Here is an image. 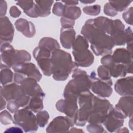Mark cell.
<instances>
[{"label":"cell","mask_w":133,"mask_h":133,"mask_svg":"<svg viewBox=\"0 0 133 133\" xmlns=\"http://www.w3.org/2000/svg\"><path fill=\"white\" fill-rule=\"evenodd\" d=\"M81 33L91 44V49L96 56L111 55L115 46L112 38L94 23L93 19L86 21Z\"/></svg>","instance_id":"1"},{"label":"cell","mask_w":133,"mask_h":133,"mask_svg":"<svg viewBox=\"0 0 133 133\" xmlns=\"http://www.w3.org/2000/svg\"><path fill=\"white\" fill-rule=\"evenodd\" d=\"M51 60L52 77L56 81H65L77 67L70 54L60 49L52 51Z\"/></svg>","instance_id":"2"},{"label":"cell","mask_w":133,"mask_h":133,"mask_svg":"<svg viewBox=\"0 0 133 133\" xmlns=\"http://www.w3.org/2000/svg\"><path fill=\"white\" fill-rule=\"evenodd\" d=\"M91 82L86 72L80 69L76 68L73 71L72 79L65 86L63 96L66 99L78 100L82 92L89 90Z\"/></svg>","instance_id":"3"},{"label":"cell","mask_w":133,"mask_h":133,"mask_svg":"<svg viewBox=\"0 0 133 133\" xmlns=\"http://www.w3.org/2000/svg\"><path fill=\"white\" fill-rule=\"evenodd\" d=\"M88 41L82 35H78L73 44L72 54L75 63L78 66L88 67L94 61V56L88 49Z\"/></svg>","instance_id":"4"},{"label":"cell","mask_w":133,"mask_h":133,"mask_svg":"<svg viewBox=\"0 0 133 133\" xmlns=\"http://www.w3.org/2000/svg\"><path fill=\"white\" fill-rule=\"evenodd\" d=\"M94 97V95L90 90L82 92L79 95L78 100L79 109L77 110L74 119L76 125L83 126L88 121L92 109Z\"/></svg>","instance_id":"5"},{"label":"cell","mask_w":133,"mask_h":133,"mask_svg":"<svg viewBox=\"0 0 133 133\" xmlns=\"http://www.w3.org/2000/svg\"><path fill=\"white\" fill-rule=\"evenodd\" d=\"M113 108V105L109 101L94 96L92 111L87 122L89 124L102 123L107 114Z\"/></svg>","instance_id":"6"},{"label":"cell","mask_w":133,"mask_h":133,"mask_svg":"<svg viewBox=\"0 0 133 133\" xmlns=\"http://www.w3.org/2000/svg\"><path fill=\"white\" fill-rule=\"evenodd\" d=\"M1 95L7 101H15L20 107L25 108L28 105L31 97L26 95L20 85L11 83L1 87Z\"/></svg>","instance_id":"7"},{"label":"cell","mask_w":133,"mask_h":133,"mask_svg":"<svg viewBox=\"0 0 133 133\" xmlns=\"http://www.w3.org/2000/svg\"><path fill=\"white\" fill-rule=\"evenodd\" d=\"M25 132H34L38 128V125L33 111L27 108L17 110L14 115V123Z\"/></svg>","instance_id":"8"},{"label":"cell","mask_w":133,"mask_h":133,"mask_svg":"<svg viewBox=\"0 0 133 133\" xmlns=\"http://www.w3.org/2000/svg\"><path fill=\"white\" fill-rule=\"evenodd\" d=\"M110 36L115 45H124L132 42V31L130 27L125 30V26L119 19L113 20V25Z\"/></svg>","instance_id":"9"},{"label":"cell","mask_w":133,"mask_h":133,"mask_svg":"<svg viewBox=\"0 0 133 133\" xmlns=\"http://www.w3.org/2000/svg\"><path fill=\"white\" fill-rule=\"evenodd\" d=\"M52 51L45 48L37 46L33 51V56L43 74L49 76L52 74L51 57Z\"/></svg>","instance_id":"10"},{"label":"cell","mask_w":133,"mask_h":133,"mask_svg":"<svg viewBox=\"0 0 133 133\" xmlns=\"http://www.w3.org/2000/svg\"><path fill=\"white\" fill-rule=\"evenodd\" d=\"M96 75L95 72L93 71L89 75L91 82L90 89L95 94L101 97H109L113 91L111 87L112 85L111 79L103 81L97 77Z\"/></svg>","instance_id":"11"},{"label":"cell","mask_w":133,"mask_h":133,"mask_svg":"<svg viewBox=\"0 0 133 133\" xmlns=\"http://www.w3.org/2000/svg\"><path fill=\"white\" fill-rule=\"evenodd\" d=\"M125 118L123 114L115 108H113L107 114L102 124L109 132L116 131L124 124Z\"/></svg>","instance_id":"12"},{"label":"cell","mask_w":133,"mask_h":133,"mask_svg":"<svg viewBox=\"0 0 133 133\" xmlns=\"http://www.w3.org/2000/svg\"><path fill=\"white\" fill-rule=\"evenodd\" d=\"M102 64L107 67L110 71L111 76L114 77H123L129 73L127 67L124 64L115 62L111 55H106L101 59Z\"/></svg>","instance_id":"13"},{"label":"cell","mask_w":133,"mask_h":133,"mask_svg":"<svg viewBox=\"0 0 133 133\" xmlns=\"http://www.w3.org/2000/svg\"><path fill=\"white\" fill-rule=\"evenodd\" d=\"M1 68H10L15 65L16 50L10 43L1 44Z\"/></svg>","instance_id":"14"},{"label":"cell","mask_w":133,"mask_h":133,"mask_svg":"<svg viewBox=\"0 0 133 133\" xmlns=\"http://www.w3.org/2000/svg\"><path fill=\"white\" fill-rule=\"evenodd\" d=\"M75 124L74 122L67 116H59L55 117L46 128L47 132H62L68 131L70 127Z\"/></svg>","instance_id":"15"},{"label":"cell","mask_w":133,"mask_h":133,"mask_svg":"<svg viewBox=\"0 0 133 133\" xmlns=\"http://www.w3.org/2000/svg\"><path fill=\"white\" fill-rule=\"evenodd\" d=\"M77 101V100L75 99H60L57 102L56 107L58 111L64 113L74 122L78 110Z\"/></svg>","instance_id":"16"},{"label":"cell","mask_w":133,"mask_h":133,"mask_svg":"<svg viewBox=\"0 0 133 133\" xmlns=\"http://www.w3.org/2000/svg\"><path fill=\"white\" fill-rule=\"evenodd\" d=\"M15 72L20 73L26 77L33 78L39 82L42 75L36 66L31 62L16 64L12 66Z\"/></svg>","instance_id":"17"},{"label":"cell","mask_w":133,"mask_h":133,"mask_svg":"<svg viewBox=\"0 0 133 133\" xmlns=\"http://www.w3.org/2000/svg\"><path fill=\"white\" fill-rule=\"evenodd\" d=\"M37 82L36 79L33 78L25 77L20 84L25 94L31 98L36 96H45V93Z\"/></svg>","instance_id":"18"},{"label":"cell","mask_w":133,"mask_h":133,"mask_svg":"<svg viewBox=\"0 0 133 133\" xmlns=\"http://www.w3.org/2000/svg\"><path fill=\"white\" fill-rule=\"evenodd\" d=\"M1 44L11 43L14 35V28L9 18L6 16L1 17L0 20Z\"/></svg>","instance_id":"19"},{"label":"cell","mask_w":133,"mask_h":133,"mask_svg":"<svg viewBox=\"0 0 133 133\" xmlns=\"http://www.w3.org/2000/svg\"><path fill=\"white\" fill-rule=\"evenodd\" d=\"M113 59L115 62L125 65L129 73H132V53L127 49L123 48H117L115 50L112 55Z\"/></svg>","instance_id":"20"},{"label":"cell","mask_w":133,"mask_h":133,"mask_svg":"<svg viewBox=\"0 0 133 133\" xmlns=\"http://www.w3.org/2000/svg\"><path fill=\"white\" fill-rule=\"evenodd\" d=\"M132 76L118 79L115 83V91L121 96H132Z\"/></svg>","instance_id":"21"},{"label":"cell","mask_w":133,"mask_h":133,"mask_svg":"<svg viewBox=\"0 0 133 133\" xmlns=\"http://www.w3.org/2000/svg\"><path fill=\"white\" fill-rule=\"evenodd\" d=\"M15 25L17 30L27 37L31 38L35 34L36 30L34 24L26 19H19L15 22Z\"/></svg>","instance_id":"22"},{"label":"cell","mask_w":133,"mask_h":133,"mask_svg":"<svg viewBox=\"0 0 133 133\" xmlns=\"http://www.w3.org/2000/svg\"><path fill=\"white\" fill-rule=\"evenodd\" d=\"M132 96H127L120 98L115 108L119 111L125 118L127 117H131L132 116Z\"/></svg>","instance_id":"23"},{"label":"cell","mask_w":133,"mask_h":133,"mask_svg":"<svg viewBox=\"0 0 133 133\" xmlns=\"http://www.w3.org/2000/svg\"><path fill=\"white\" fill-rule=\"evenodd\" d=\"M75 31L73 28H61L60 30V42L62 46L66 49L72 47L75 39Z\"/></svg>","instance_id":"24"},{"label":"cell","mask_w":133,"mask_h":133,"mask_svg":"<svg viewBox=\"0 0 133 133\" xmlns=\"http://www.w3.org/2000/svg\"><path fill=\"white\" fill-rule=\"evenodd\" d=\"M34 9L36 18L47 17L50 14L53 1H34Z\"/></svg>","instance_id":"25"},{"label":"cell","mask_w":133,"mask_h":133,"mask_svg":"<svg viewBox=\"0 0 133 133\" xmlns=\"http://www.w3.org/2000/svg\"><path fill=\"white\" fill-rule=\"evenodd\" d=\"M94 24L98 28L100 29L107 34L110 35L113 20L103 16L99 17L93 19Z\"/></svg>","instance_id":"26"},{"label":"cell","mask_w":133,"mask_h":133,"mask_svg":"<svg viewBox=\"0 0 133 133\" xmlns=\"http://www.w3.org/2000/svg\"><path fill=\"white\" fill-rule=\"evenodd\" d=\"M44 97V96H36L31 98L28 105L25 108L35 113L41 111L44 107L43 99Z\"/></svg>","instance_id":"27"},{"label":"cell","mask_w":133,"mask_h":133,"mask_svg":"<svg viewBox=\"0 0 133 133\" xmlns=\"http://www.w3.org/2000/svg\"><path fill=\"white\" fill-rule=\"evenodd\" d=\"M38 46L45 48L52 52L60 48L59 44L57 40L49 37H45L42 38L39 41Z\"/></svg>","instance_id":"28"},{"label":"cell","mask_w":133,"mask_h":133,"mask_svg":"<svg viewBox=\"0 0 133 133\" xmlns=\"http://www.w3.org/2000/svg\"><path fill=\"white\" fill-rule=\"evenodd\" d=\"M81 15V10L79 7L75 6H68L65 5L64 12L62 17L75 20L78 19Z\"/></svg>","instance_id":"29"},{"label":"cell","mask_w":133,"mask_h":133,"mask_svg":"<svg viewBox=\"0 0 133 133\" xmlns=\"http://www.w3.org/2000/svg\"><path fill=\"white\" fill-rule=\"evenodd\" d=\"M30 54L24 50H16L15 65L28 62L31 60Z\"/></svg>","instance_id":"30"},{"label":"cell","mask_w":133,"mask_h":133,"mask_svg":"<svg viewBox=\"0 0 133 133\" xmlns=\"http://www.w3.org/2000/svg\"><path fill=\"white\" fill-rule=\"evenodd\" d=\"M13 73L9 68H3L1 71V82L3 86L6 85L12 81Z\"/></svg>","instance_id":"31"},{"label":"cell","mask_w":133,"mask_h":133,"mask_svg":"<svg viewBox=\"0 0 133 133\" xmlns=\"http://www.w3.org/2000/svg\"><path fill=\"white\" fill-rule=\"evenodd\" d=\"M38 125L41 127H44L47 123L49 115L46 111H40L36 115Z\"/></svg>","instance_id":"32"},{"label":"cell","mask_w":133,"mask_h":133,"mask_svg":"<svg viewBox=\"0 0 133 133\" xmlns=\"http://www.w3.org/2000/svg\"><path fill=\"white\" fill-rule=\"evenodd\" d=\"M109 2L117 12H119L126 9L132 1H110Z\"/></svg>","instance_id":"33"},{"label":"cell","mask_w":133,"mask_h":133,"mask_svg":"<svg viewBox=\"0 0 133 133\" xmlns=\"http://www.w3.org/2000/svg\"><path fill=\"white\" fill-rule=\"evenodd\" d=\"M98 75L100 79L103 80V81H108L111 79V74L109 71V69L102 65H100L97 69Z\"/></svg>","instance_id":"34"},{"label":"cell","mask_w":133,"mask_h":133,"mask_svg":"<svg viewBox=\"0 0 133 133\" xmlns=\"http://www.w3.org/2000/svg\"><path fill=\"white\" fill-rule=\"evenodd\" d=\"M100 10L101 7L98 5L88 6L84 7L83 8V11L85 14L91 16L98 15L100 13Z\"/></svg>","instance_id":"35"},{"label":"cell","mask_w":133,"mask_h":133,"mask_svg":"<svg viewBox=\"0 0 133 133\" xmlns=\"http://www.w3.org/2000/svg\"><path fill=\"white\" fill-rule=\"evenodd\" d=\"M0 121L1 122L5 125L10 124L12 122L14 123V119L11 114L6 110L1 112L0 114Z\"/></svg>","instance_id":"36"},{"label":"cell","mask_w":133,"mask_h":133,"mask_svg":"<svg viewBox=\"0 0 133 133\" xmlns=\"http://www.w3.org/2000/svg\"><path fill=\"white\" fill-rule=\"evenodd\" d=\"M16 4L20 6L25 12L33 7L34 1H19L17 2Z\"/></svg>","instance_id":"37"},{"label":"cell","mask_w":133,"mask_h":133,"mask_svg":"<svg viewBox=\"0 0 133 133\" xmlns=\"http://www.w3.org/2000/svg\"><path fill=\"white\" fill-rule=\"evenodd\" d=\"M65 5L61 2H56L52 8V12L54 14L58 16H63Z\"/></svg>","instance_id":"38"},{"label":"cell","mask_w":133,"mask_h":133,"mask_svg":"<svg viewBox=\"0 0 133 133\" xmlns=\"http://www.w3.org/2000/svg\"><path fill=\"white\" fill-rule=\"evenodd\" d=\"M87 130L90 132H105L101 124H89L87 126Z\"/></svg>","instance_id":"39"},{"label":"cell","mask_w":133,"mask_h":133,"mask_svg":"<svg viewBox=\"0 0 133 133\" xmlns=\"http://www.w3.org/2000/svg\"><path fill=\"white\" fill-rule=\"evenodd\" d=\"M132 7H131L127 9L123 14V18L125 22L130 24H132Z\"/></svg>","instance_id":"40"},{"label":"cell","mask_w":133,"mask_h":133,"mask_svg":"<svg viewBox=\"0 0 133 133\" xmlns=\"http://www.w3.org/2000/svg\"><path fill=\"white\" fill-rule=\"evenodd\" d=\"M103 11L106 15L111 17H114L118 14V12L114 8L109 2L107 3L104 6Z\"/></svg>","instance_id":"41"},{"label":"cell","mask_w":133,"mask_h":133,"mask_svg":"<svg viewBox=\"0 0 133 133\" xmlns=\"http://www.w3.org/2000/svg\"><path fill=\"white\" fill-rule=\"evenodd\" d=\"M60 22L61 24V28H73L75 24V21L68 19L67 18L61 17L60 19Z\"/></svg>","instance_id":"42"},{"label":"cell","mask_w":133,"mask_h":133,"mask_svg":"<svg viewBox=\"0 0 133 133\" xmlns=\"http://www.w3.org/2000/svg\"><path fill=\"white\" fill-rule=\"evenodd\" d=\"M20 106L19 104L14 100L8 101L7 108L12 113H15L17 110H19Z\"/></svg>","instance_id":"43"},{"label":"cell","mask_w":133,"mask_h":133,"mask_svg":"<svg viewBox=\"0 0 133 133\" xmlns=\"http://www.w3.org/2000/svg\"><path fill=\"white\" fill-rule=\"evenodd\" d=\"M9 14L14 18H17L21 14V12L16 6H12L10 8Z\"/></svg>","instance_id":"44"},{"label":"cell","mask_w":133,"mask_h":133,"mask_svg":"<svg viewBox=\"0 0 133 133\" xmlns=\"http://www.w3.org/2000/svg\"><path fill=\"white\" fill-rule=\"evenodd\" d=\"M7 10V3L5 1H0V11L1 17L5 16Z\"/></svg>","instance_id":"45"},{"label":"cell","mask_w":133,"mask_h":133,"mask_svg":"<svg viewBox=\"0 0 133 133\" xmlns=\"http://www.w3.org/2000/svg\"><path fill=\"white\" fill-rule=\"evenodd\" d=\"M62 3H64L65 4V5L71 6H75L76 5H77L78 3V1H62Z\"/></svg>","instance_id":"46"},{"label":"cell","mask_w":133,"mask_h":133,"mask_svg":"<svg viewBox=\"0 0 133 133\" xmlns=\"http://www.w3.org/2000/svg\"><path fill=\"white\" fill-rule=\"evenodd\" d=\"M5 132H22L23 131L19 128L18 127H10L9 128H8V129H7Z\"/></svg>","instance_id":"47"},{"label":"cell","mask_w":133,"mask_h":133,"mask_svg":"<svg viewBox=\"0 0 133 133\" xmlns=\"http://www.w3.org/2000/svg\"><path fill=\"white\" fill-rule=\"evenodd\" d=\"M5 100L6 99L2 96L1 95V110H3L5 108L6 104Z\"/></svg>","instance_id":"48"},{"label":"cell","mask_w":133,"mask_h":133,"mask_svg":"<svg viewBox=\"0 0 133 133\" xmlns=\"http://www.w3.org/2000/svg\"><path fill=\"white\" fill-rule=\"evenodd\" d=\"M69 131L70 132H84L82 129H79L76 128H72Z\"/></svg>","instance_id":"49"},{"label":"cell","mask_w":133,"mask_h":133,"mask_svg":"<svg viewBox=\"0 0 133 133\" xmlns=\"http://www.w3.org/2000/svg\"><path fill=\"white\" fill-rule=\"evenodd\" d=\"M129 131L128 130L127 128H119L118 129V130H116V132H128Z\"/></svg>","instance_id":"50"},{"label":"cell","mask_w":133,"mask_h":133,"mask_svg":"<svg viewBox=\"0 0 133 133\" xmlns=\"http://www.w3.org/2000/svg\"><path fill=\"white\" fill-rule=\"evenodd\" d=\"M81 3H84V4H90V3H92L94 2H95V1H80Z\"/></svg>","instance_id":"51"}]
</instances>
